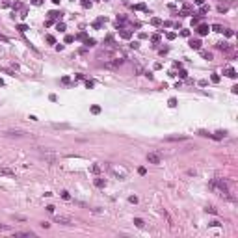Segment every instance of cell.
<instances>
[{
    "instance_id": "14",
    "label": "cell",
    "mask_w": 238,
    "mask_h": 238,
    "mask_svg": "<svg viewBox=\"0 0 238 238\" xmlns=\"http://www.w3.org/2000/svg\"><path fill=\"white\" fill-rule=\"evenodd\" d=\"M218 49H221V50H231V47H229L227 43H219V45H218Z\"/></svg>"
},
{
    "instance_id": "18",
    "label": "cell",
    "mask_w": 238,
    "mask_h": 238,
    "mask_svg": "<svg viewBox=\"0 0 238 238\" xmlns=\"http://www.w3.org/2000/svg\"><path fill=\"white\" fill-rule=\"evenodd\" d=\"M212 30H214V32H223V26H219V24H214V26H212Z\"/></svg>"
},
{
    "instance_id": "16",
    "label": "cell",
    "mask_w": 238,
    "mask_h": 238,
    "mask_svg": "<svg viewBox=\"0 0 238 238\" xmlns=\"http://www.w3.org/2000/svg\"><path fill=\"white\" fill-rule=\"evenodd\" d=\"M160 19H158V17H153V19H151V24H154V26H158V24H160Z\"/></svg>"
},
{
    "instance_id": "10",
    "label": "cell",
    "mask_w": 238,
    "mask_h": 238,
    "mask_svg": "<svg viewBox=\"0 0 238 238\" xmlns=\"http://www.w3.org/2000/svg\"><path fill=\"white\" fill-rule=\"evenodd\" d=\"M95 186H99V188H104V186H106V181H104V179H95Z\"/></svg>"
},
{
    "instance_id": "38",
    "label": "cell",
    "mask_w": 238,
    "mask_h": 238,
    "mask_svg": "<svg viewBox=\"0 0 238 238\" xmlns=\"http://www.w3.org/2000/svg\"><path fill=\"white\" fill-rule=\"evenodd\" d=\"M207 11H208V6H203L201 9H199V13H207Z\"/></svg>"
},
{
    "instance_id": "33",
    "label": "cell",
    "mask_w": 238,
    "mask_h": 238,
    "mask_svg": "<svg viewBox=\"0 0 238 238\" xmlns=\"http://www.w3.org/2000/svg\"><path fill=\"white\" fill-rule=\"evenodd\" d=\"M75 41V37H73V35H67V37H65V43H73Z\"/></svg>"
},
{
    "instance_id": "44",
    "label": "cell",
    "mask_w": 238,
    "mask_h": 238,
    "mask_svg": "<svg viewBox=\"0 0 238 238\" xmlns=\"http://www.w3.org/2000/svg\"><path fill=\"white\" fill-rule=\"evenodd\" d=\"M207 212H212V214H216V208H214V207H208V208H207Z\"/></svg>"
},
{
    "instance_id": "48",
    "label": "cell",
    "mask_w": 238,
    "mask_h": 238,
    "mask_svg": "<svg viewBox=\"0 0 238 238\" xmlns=\"http://www.w3.org/2000/svg\"><path fill=\"white\" fill-rule=\"evenodd\" d=\"M52 2H54V4H60V0H52Z\"/></svg>"
},
{
    "instance_id": "7",
    "label": "cell",
    "mask_w": 238,
    "mask_h": 238,
    "mask_svg": "<svg viewBox=\"0 0 238 238\" xmlns=\"http://www.w3.org/2000/svg\"><path fill=\"white\" fill-rule=\"evenodd\" d=\"M54 128H60V130H67V128H71V125H67V123H54Z\"/></svg>"
},
{
    "instance_id": "12",
    "label": "cell",
    "mask_w": 238,
    "mask_h": 238,
    "mask_svg": "<svg viewBox=\"0 0 238 238\" xmlns=\"http://www.w3.org/2000/svg\"><path fill=\"white\" fill-rule=\"evenodd\" d=\"M225 73H227V76H229V78H236V71L232 69V67H229V69L225 71Z\"/></svg>"
},
{
    "instance_id": "43",
    "label": "cell",
    "mask_w": 238,
    "mask_h": 238,
    "mask_svg": "<svg viewBox=\"0 0 238 238\" xmlns=\"http://www.w3.org/2000/svg\"><path fill=\"white\" fill-rule=\"evenodd\" d=\"M138 173H140V175H145L147 171H145V168H140V169H138Z\"/></svg>"
},
{
    "instance_id": "27",
    "label": "cell",
    "mask_w": 238,
    "mask_h": 238,
    "mask_svg": "<svg viewBox=\"0 0 238 238\" xmlns=\"http://www.w3.org/2000/svg\"><path fill=\"white\" fill-rule=\"evenodd\" d=\"M58 30H60V32H65V24H63V22H58V26H56Z\"/></svg>"
},
{
    "instance_id": "21",
    "label": "cell",
    "mask_w": 238,
    "mask_h": 238,
    "mask_svg": "<svg viewBox=\"0 0 238 238\" xmlns=\"http://www.w3.org/2000/svg\"><path fill=\"white\" fill-rule=\"evenodd\" d=\"M17 30H19V32H26V30H28V26H26V24H19V26H17Z\"/></svg>"
},
{
    "instance_id": "5",
    "label": "cell",
    "mask_w": 238,
    "mask_h": 238,
    "mask_svg": "<svg viewBox=\"0 0 238 238\" xmlns=\"http://www.w3.org/2000/svg\"><path fill=\"white\" fill-rule=\"evenodd\" d=\"M190 49L199 50V49H201V41H199V39H192V41H190Z\"/></svg>"
},
{
    "instance_id": "1",
    "label": "cell",
    "mask_w": 238,
    "mask_h": 238,
    "mask_svg": "<svg viewBox=\"0 0 238 238\" xmlns=\"http://www.w3.org/2000/svg\"><path fill=\"white\" fill-rule=\"evenodd\" d=\"M4 136H7V138H26V132L24 130H6Z\"/></svg>"
},
{
    "instance_id": "46",
    "label": "cell",
    "mask_w": 238,
    "mask_h": 238,
    "mask_svg": "<svg viewBox=\"0 0 238 238\" xmlns=\"http://www.w3.org/2000/svg\"><path fill=\"white\" fill-rule=\"evenodd\" d=\"M195 4H197V6H203V4H205V0H195Z\"/></svg>"
},
{
    "instance_id": "25",
    "label": "cell",
    "mask_w": 238,
    "mask_h": 238,
    "mask_svg": "<svg viewBox=\"0 0 238 238\" xmlns=\"http://www.w3.org/2000/svg\"><path fill=\"white\" fill-rule=\"evenodd\" d=\"M91 171H93V173H99V171H100V166H97V164L91 166Z\"/></svg>"
},
{
    "instance_id": "49",
    "label": "cell",
    "mask_w": 238,
    "mask_h": 238,
    "mask_svg": "<svg viewBox=\"0 0 238 238\" xmlns=\"http://www.w3.org/2000/svg\"><path fill=\"white\" fill-rule=\"evenodd\" d=\"M0 86H4V80H2V78H0Z\"/></svg>"
},
{
    "instance_id": "37",
    "label": "cell",
    "mask_w": 238,
    "mask_h": 238,
    "mask_svg": "<svg viewBox=\"0 0 238 238\" xmlns=\"http://www.w3.org/2000/svg\"><path fill=\"white\" fill-rule=\"evenodd\" d=\"M32 4H34V6H41L43 0H32Z\"/></svg>"
},
{
    "instance_id": "11",
    "label": "cell",
    "mask_w": 238,
    "mask_h": 238,
    "mask_svg": "<svg viewBox=\"0 0 238 238\" xmlns=\"http://www.w3.org/2000/svg\"><path fill=\"white\" fill-rule=\"evenodd\" d=\"M60 17H62V13H60V11H50V13H49V19H50V21H52V19H60Z\"/></svg>"
},
{
    "instance_id": "17",
    "label": "cell",
    "mask_w": 238,
    "mask_h": 238,
    "mask_svg": "<svg viewBox=\"0 0 238 238\" xmlns=\"http://www.w3.org/2000/svg\"><path fill=\"white\" fill-rule=\"evenodd\" d=\"M130 32H128V30H123V32H121V37H125V39H128V37H130Z\"/></svg>"
},
{
    "instance_id": "13",
    "label": "cell",
    "mask_w": 238,
    "mask_h": 238,
    "mask_svg": "<svg viewBox=\"0 0 238 238\" xmlns=\"http://www.w3.org/2000/svg\"><path fill=\"white\" fill-rule=\"evenodd\" d=\"M223 136H225V130H223V132H221V130H218V132L214 134V136H212V138H214V140H221V138H223Z\"/></svg>"
},
{
    "instance_id": "9",
    "label": "cell",
    "mask_w": 238,
    "mask_h": 238,
    "mask_svg": "<svg viewBox=\"0 0 238 238\" xmlns=\"http://www.w3.org/2000/svg\"><path fill=\"white\" fill-rule=\"evenodd\" d=\"M104 22H106V19H104V17H100V19H97V21H95V24H93V26H95V28H100Z\"/></svg>"
},
{
    "instance_id": "8",
    "label": "cell",
    "mask_w": 238,
    "mask_h": 238,
    "mask_svg": "<svg viewBox=\"0 0 238 238\" xmlns=\"http://www.w3.org/2000/svg\"><path fill=\"white\" fill-rule=\"evenodd\" d=\"M0 173H2V175H9V177H15V171H11V169H7V168H2V169H0Z\"/></svg>"
},
{
    "instance_id": "6",
    "label": "cell",
    "mask_w": 238,
    "mask_h": 238,
    "mask_svg": "<svg viewBox=\"0 0 238 238\" xmlns=\"http://www.w3.org/2000/svg\"><path fill=\"white\" fill-rule=\"evenodd\" d=\"M186 140V136H169L166 138V141H184Z\"/></svg>"
},
{
    "instance_id": "35",
    "label": "cell",
    "mask_w": 238,
    "mask_h": 238,
    "mask_svg": "<svg viewBox=\"0 0 238 238\" xmlns=\"http://www.w3.org/2000/svg\"><path fill=\"white\" fill-rule=\"evenodd\" d=\"M21 7H22L21 2H15V4H13V9H21Z\"/></svg>"
},
{
    "instance_id": "2",
    "label": "cell",
    "mask_w": 238,
    "mask_h": 238,
    "mask_svg": "<svg viewBox=\"0 0 238 238\" xmlns=\"http://www.w3.org/2000/svg\"><path fill=\"white\" fill-rule=\"evenodd\" d=\"M147 162L149 164H160L162 162V156L158 153H149L147 154Z\"/></svg>"
},
{
    "instance_id": "41",
    "label": "cell",
    "mask_w": 238,
    "mask_h": 238,
    "mask_svg": "<svg viewBox=\"0 0 238 238\" xmlns=\"http://www.w3.org/2000/svg\"><path fill=\"white\" fill-rule=\"evenodd\" d=\"M192 24H194V26H197V24H199V19H197V17H194V19H192Z\"/></svg>"
},
{
    "instance_id": "19",
    "label": "cell",
    "mask_w": 238,
    "mask_h": 238,
    "mask_svg": "<svg viewBox=\"0 0 238 238\" xmlns=\"http://www.w3.org/2000/svg\"><path fill=\"white\" fill-rule=\"evenodd\" d=\"M134 9H141V11H145L147 7H145V4H136V6H134Z\"/></svg>"
},
{
    "instance_id": "15",
    "label": "cell",
    "mask_w": 238,
    "mask_h": 238,
    "mask_svg": "<svg viewBox=\"0 0 238 238\" xmlns=\"http://www.w3.org/2000/svg\"><path fill=\"white\" fill-rule=\"evenodd\" d=\"M201 56H203L205 60H212V54H210V52H207V50H203V52H201Z\"/></svg>"
},
{
    "instance_id": "28",
    "label": "cell",
    "mask_w": 238,
    "mask_h": 238,
    "mask_svg": "<svg viewBox=\"0 0 238 238\" xmlns=\"http://www.w3.org/2000/svg\"><path fill=\"white\" fill-rule=\"evenodd\" d=\"M91 112H93V113H99V112H100V106H91Z\"/></svg>"
},
{
    "instance_id": "32",
    "label": "cell",
    "mask_w": 238,
    "mask_h": 238,
    "mask_svg": "<svg viewBox=\"0 0 238 238\" xmlns=\"http://www.w3.org/2000/svg\"><path fill=\"white\" fill-rule=\"evenodd\" d=\"M128 201H130V203H138V197H136V195H130V197H128Z\"/></svg>"
},
{
    "instance_id": "3",
    "label": "cell",
    "mask_w": 238,
    "mask_h": 238,
    "mask_svg": "<svg viewBox=\"0 0 238 238\" xmlns=\"http://www.w3.org/2000/svg\"><path fill=\"white\" fill-rule=\"evenodd\" d=\"M54 221H56V223H62V225H71V223H73L71 218H67V216H56V218H54Z\"/></svg>"
},
{
    "instance_id": "40",
    "label": "cell",
    "mask_w": 238,
    "mask_h": 238,
    "mask_svg": "<svg viewBox=\"0 0 238 238\" xmlns=\"http://www.w3.org/2000/svg\"><path fill=\"white\" fill-rule=\"evenodd\" d=\"M130 47H132V49H138V47H140V43H138V41H132V43H130Z\"/></svg>"
},
{
    "instance_id": "45",
    "label": "cell",
    "mask_w": 238,
    "mask_h": 238,
    "mask_svg": "<svg viewBox=\"0 0 238 238\" xmlns=\"http://www.w3.org/2000/svg\"><path fill=\"white\" fill-rule=\"evenodd\" d=\"M181 35H184V37H188V35H190V32H188V30H182V32H181Z\"/></svg>"
},
{
    "instance_id": "39",
    "label": "cell",
    "mask_w": 238,
    "mask_h": 238,
    "mask_svg": "<svg viewBox=\"0 0 238 238\" xmlns=\"http://www.w3.org/2000/svg\"><path fill=\"white\" fill-rule=\"evenodd\" d=\"M218 11H219V13H225V11H227V7H225V6H219V7H218Z\"/></svg>"
},
{
    "instance_id": "42",
    "label": "cell",
    "mask_w": 238,
    "mask_h": 238,
    "mask_svg": "<svg viewBox=\"0 0 238 238\" xmlns=\"http://www.w3.org/2000/svg\"><path fill=\"white\" fill-rule=\"evenodd\" d=\"M86 88H88V89H91V88H93V82H91V80H88V82H86Z\"/></svg>"
},
{
    "instance_id": "31",
    "label": "cell",
    "mask_w": 238,
    "mask_h": 238,
    "mask_svg": "<svg viewBox=\"0 0 238 238\" xmlns=\"http://www.w3.org/2000/svg\"><path fill=\"white\" fill-rule=\"evenodd\" d=\"M151 41H153V43H158V41H160V35H153V37H151Z\"/></svg>"
},
{
    "instance_id": "34",
    "label": "cell",
    "mask_w": 238,
    "mask_h": 238,
    "mask_svg": "<svg viewBox=\"0 0 238 238\" xmlns=\"http://www.w3.org/2000/svg\"><path fill=\"white\" fill-rule=\"evenodd\" d=\"M82 6H84V7H89L91 2H89V0H82Z\"/></svg>"
},
{
    "instance_id": "30",
    "label": "cell",
    "mask_w": 238,
    "mask_h": 238,
    "mask_svg": "<svg viewBox=\"0 0 238 238\" xmlns=\"http://www.w3.org/2000/svg\"><path fill=\"white\" fill-rule=\"evenodd\" d=\"M210 80H212V82H216V84H218V82H219V76H218V75H212V76H210Z\"/></svg>"
},
{
    "instance_id": "24",
    "label": "cell",
    "mask_w": 238,
    "mask_h": 238,
    "mask_svg": "<svg viewBox=\"0 0 238 238\" xmlns=\"http://www.w3.org/2000/svg\"><path fill=\"white\" fill-rule=\"evenodd\" d=\"M134 223L138 225V227H143V219H140V218H136V219H134Z\"/></svg>"
},
{
    "instance_id": "47",
    "label": "cell",
    "mask_w": 238,
    "mask_h": 238,
    "mask_svg": "<svg viewBox=\"0 0 238 238\" xmlns=\"http://www.w3.org/2000/svg\"><path fill=\"white\" fill-rule=\"evenodd\" d=\"M0 41H7V37H6V35H2V34H0Z\"/></svg>"
},
{
    "instance_id": "26",
    "label": "cell",
    "mask_w": 238,
    "mask_h": 238,
    "mask_svg": "<svg viewBox=\"0 0 238 238\" xmlns=\"http://www.w3.org/2000/svg\"><path fill=\"white\" fill-rule=\"evenodd\" d=\"M62 197H63V199H65V201H69V199H71L69 192H62Z\"/></svg>"
},
{
    "instance_id": "22",
    "label": "cell",
    "mask_w": 238,
    "mask_h": 238,
    "mask_svg": "<svg viewBox=\"0 0 238 238\" xmlns=\"http://www.w3.org/2000/svg\"><path fill=\"white\" fill-rule=\"evenodd\" d=\"M84 45H86V47H93V45H95V39H86Z\"/></svg>"
},
{
    "instance_id": "23",
    "label": "cell",
    "mask_w": 238,
    "mask_h": 238,
    "mask_svg": "<svg viewBox=\"0 0 238 238\" xmlns=\"http://www.w3.org/2000/svg\"><path fill=\"white\" fill-rule=\"evenodd\" d=\"M75 39H88V34H86V32H82V34H78Z\"/></svg>"
},
{
    "instance_id": "29",
    "label": "cell",
    "mask_w": 238,
    "mask_h": 238,
    "mask_svg": "<svg viewBox=\"0 0 238 238\" xmlns=\"http://www.w3.org/2000/svg\"><path fill=\"white\" fill-rule=\"evenodd\" d=\"M169 106L175 108V106H177V99H169Z\"/></svg>"
},
{
    "instance_id": "4",
    "label": "cell",
    "mask_w": 238,
    "mask_h": 238,
    "mask_svg": "<svg viewBox=\"0 0 238 238\" xmlns=\"http://www.w3.org/2000/svg\"><path fill=\"white\" fill-rule=\"evenodd\" d=\"M208 30H210V28L207 26V24H199V28H197V34H199V35H207V34H208Z\"/></svg>"
},
{
    "instance_id": "36",
    "label": "cell",
    "mask_w": 238,
    "mask_h": 238,
    "mask_svg": "<svg viewBox=\"0 0 238 238\" xmlns=\"http://www.w3.org/2000/svg\"><path fill=\"white\" fill-rule=\"evenodd\" d=\"M175 37H177L175 32H169V34H168V39H175Z\"/></svg>"
},
{
    "instance_id": "20",
    "label": "cell",
    "mask_w": 238,
    "mask_h": 238,
    "mask_svg": "<svg viewBox=\"0 0 238 238\" xmlns=\"http://www.w3.org/2000/svg\"><path fill=\"white\" fill-rule=\"evenodd\" d=\"M47 43H50V45H54V43H56V39H54V35H47Z\"/></svg>"
}]
</instances>
